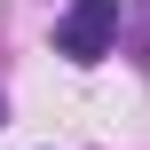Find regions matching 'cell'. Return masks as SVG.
Segmentation results:
<instances>
[{
  "label": "cell",
  "instance_id": "1",
  "mask_svg": "<svg viewBox=\"0 0 150 150\" xmlns=\"http://www.w3.org/2000/svg\"><path fill=\"white\" fill-rule=\"evenodd\" d=\"M119 24H127L119 0H71L63 24H55V55H71V63H103V55L119 47Z\"/></svg>",
  "mask_w": 150,
  "mask_h": 150
},
{
  "label": "cell",
  "instance_id": "2",
  "mask_svg": "<svg viewBox=\"0 0 150 150\" xmlns=\"http://www.w3.org/2000/svg\"><path fill=\"white\" fill-rule=\"evenodd\" d=\"M142 16H150V0H142ZM142 71H150V32H142Z\"/></svg>",
  "mask_w": 150,
  "mask_h": 150
},
{
  "label": "cell",
  "instance_id": "3",
  "mask_svg": "<svg viewBox=\"0 0 150 150\" xmlns=\"http://www.w3.org/2000/svg\"><path fill=\"white\" fill-rule=\"evenodd\" d=\"M0 127H8V103H0Z\"/></svg>",
  "mask_w": 150,
  "mask_h": 150
}]
</instances>
